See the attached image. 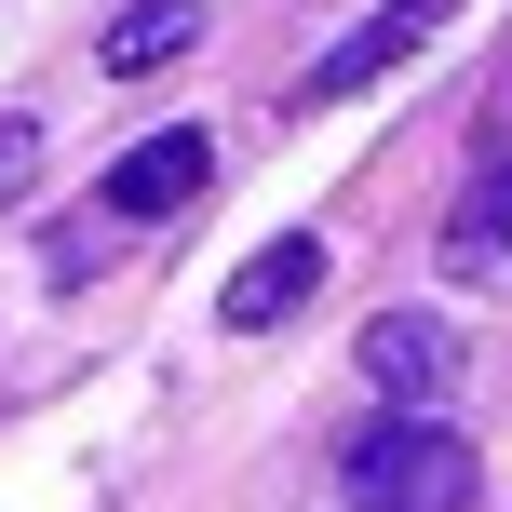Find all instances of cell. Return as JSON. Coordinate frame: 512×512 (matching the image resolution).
<instances>
[{"label":"cell","instance_id":"1","mask_svg":"<svg viewBox=\"0 0 512 512\" xmlns=\"http://www.w3.org/2000/svg\"><path fill=\"white\" fill-rule=\"evenodd\" d=\"M337 486H351V512H472V445L445 432V405H391L337 459Z\"/></svg>","mask_w":512,"mask_h":512},{"label":"cell","instance_id":"2","mask_svg":"<svg viewBox=\"0 0 512 512\" xmlns=\"http://www.w3.org/2000/svg\"><path fill=\"white\" fill-rule=\"evenodd\" d=\"M351 364H364V391H378V405H445V391H459V324H445V310H378V324L351 337Z\"/></svg>","mask_w":512,"mask_h":512},{"label":"cell","instance_id":"3","mask_svg":"<svg viewBox=\"0 0 512 512\" xmlns=\"http://www.w3.org/2000/svg\"><path fill=\"white\" fill-rule=\"evenodd\" d=\"M445 270H459V283H512V108L486 122L459 203H445Z\"/></svg>","mask_w":512,"mask_h":512},{"label":"cell","instance_id":"4","mask_svg":"<svg viewBox=\"0 0 512 512\" xmlns=\"http://www.w3.org/2000/svg\"><path fill=\"white\" fill-rule=\"evenodd\" d=\"M203 189H216V135H189V122H176V135H149V149L108 162L95 203H108V230H149V216H189Z\"/></svg>","mask_w":512,"mask_h":512},{"label":"cell","instance_id":"5","mask_svg":"<svg viewBox=\"0 0 512 512\" xmlns=\"http://www.w3.org/2000/svg\"><path fill=\"white\" fill-rule=\"evenodd\" d=\"M445 14H459V0H378V14H364L337 54H310V68H297V108H337V95H364V81H378V68H405V54L432 41Z\"/></svg>","mask_w":512,"mask_h":512},{"label":"cell","instance_id":"6","mask_svg":"<svg viewBox=\"0 0 512 512\" xmlns=\"http://www.w3.org/2000/svg\"><path fill=\"white\" fill-rule=\"evenodd\" d=\"M310 283H324V243L283 230V243H256V270L216 297V324H230V337H270V324H297V310H310Z\"/></svg>","mask_w":512,"mask_h":512},{"label":"cell","instance_id":"7","mask_svg":"<svg viewBox=\"0 0 512 512\" xmlns=\"http://www.w3.org/2000/svg\"><path fill=\"white\" fill-rule=\"evenodd\" d=\"M189 41H203V0H135L95 54H108V81H149V68H176Z\"/></svg>","mask_w":512,"mask_h":512},{"label":"cell","instance_id":"8","mask_svg":"<svg viewBox=\"0 0 512 512\" xmlns=\"http://www.w3.org/2000/svg\"><path fill=\"white\" fill-rule=\"evenodd\" d=\"M27 176H41V135H27V122H0V203H27Z\"/></svg>","mask_w":512,"mask_h":512}]
</instances>
